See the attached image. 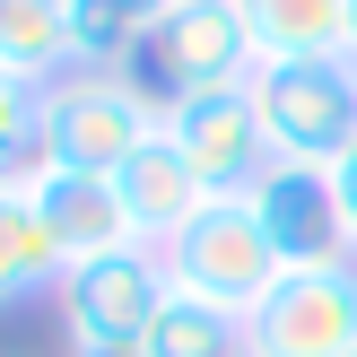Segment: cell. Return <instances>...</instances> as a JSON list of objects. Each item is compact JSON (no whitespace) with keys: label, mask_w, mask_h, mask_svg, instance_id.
Returning <instances> with one entry per match:
<instances>
[{"label":"cell","mask_w":357,"mask_h":357,"mask_svg":"<svg viewBox=\"0 0 357 357\" xmlns=\"http://www.w3.org/2000/svg\"><path fill=\"white\" fill-rule=\"evenodd\" d=\"M253 70H261V52H253V26H244L236 0H174L166 17L139 26L122 79H131L157 114H174V105H192V96L244 87Z\"/></svg>","instance_id":"6da1fadb"},{"label":"cell","mask_w":357,"mask_h":357,"mask_svg":"<svg viewBox=\"0 0 357 357\" xmlns=\"http://www.w3.org/2000/svg\"><path fill=\"white\" fill-rule=\"evenodd\" d=\"M261 114V139L288 166H340L357 149V61L349 52H323V61H261L244 79Z\"/></svg>","instance_id":"7a4b0ae2"},{"label":"cell","mask_w":357,"mask_h":357,"mask_svg":"<svg viewBox=\"0 0 357 357\" xmlns=\"http://www.w3.org/2000/svg\"><path fill=\"white\" fill-rule=\"evenodd\" d=\"M157 261H166V288L201 296V305H218V314H253L261 296L288 279L271 227H261V209L244 201V192H236V201H209Z\"/></svg>","instance_id":"3957f363"},{"label":"cell","mask_w":357,"mask_h":357,"mask_svg":"<svg viewBox=\"0 0 357 357\" xmlns=\"http://www.w3.org/2000/svg\"><path fill=\"white\" fill-rule=\"evenodd\" d=\"M35 122H44L52 166H70V174H122L139 157V139L166 131V114L122 70H70V79H52Z\"/></svg>","instance_id":"277c9868"},{"label":"cell","mask_w":357,"mask_h":357,"mask_svg":"<svg viewBox=\"0 0 357 357\" xmlns=\"http://www.w3.org/2000/svg\"><path fill=\"white\" fill-rule=\"evenodd\" d=\"M244 357H357V261L288 271L244 314Z\"/></svg>","instance_id":"5b68a950"},{"label":"cell","mask_w":357,"mask_h":357,"mask_svg":"<svg viewBox=\"0 0 357 357\" xmlns=\"http://www.w3.org/2000/svg\"><path fill=\"white\" fill-rule=\"evenodd\" d=\"M244 201L261 209V227H271V244H279L288 271H340V261H357L340 166H288V157H271V174H261Z\"/></svg>","instance_id":"8992f818"},{"label":"cell","mask_w":357,"mask_h":357,"mask_svg":"<svg viewBox=\"0 0 357 357\" xmlns=\"http://www.w3.org/2000/svg\"><path fill=\"white\" fill-rule=\"evenodd\" d=\"M166 305V261L139 244V253H114V261H87V271L61 279V340L70 357H114V349H139L149 314Z\"/></svg>","instance_id":"52a82bcc"},{"label":"cell","mask_w":357,"mask_h":357,"mask_svg":"<svg viewBox=\"0 0 357 357\" xmlns=\"http://www.w3.org/2000/svg\"><path fill=\"white\" fill-rule=\"evenodd\" d=\"M166 139L192 157V174L209 183V201H236L271 174V139H261V114L244 87H218V96H192L166 114Z\"/></svg>","instance_id":"ba28073f"},{"label":"cell","mask_w":357,"mask_h":357,"mask_svg":"<svg viewBox=\"0 0 357 357\" xmlns=\"http://www.w3.org/2000/svg\"><path fill=\"white\" fill-rule=\"evenodd\" d=\"M35 209H44V227H52L61 271L139 253V227H131V209H122V183H114V174H70V166H61L44 192H35Z\"/></svg>","instance_id":"9c48e42d"},{"label":"cell","mask_w":357,"mask_h":357,"mask_svg":"<svg viewBox=\"0 0 357 357\" xmlns=\"http://www.w3.org/2000/svg\"><path fill=\"white\" fill-rule=\"evenodd\" d=\"M114 183H122V209H131V227H139V244H149V253H166V244L209 209V183L192 174V157L174 149L166 131L139 139V157L114 174Z\"/></svg>","instance_id":"30bf717a"},{"label":"cell","mask_w":357,"mask_h":357,"mask_svg":"<svg viewBox=\"0 0 357 357\" xmlns=\"http://www.w3.org/2000/svg\"><path fill=\"white\" fill-rule=\"evenodd\" d=\"M244 26H253L261 61H323L349 52V9L357 0H236Z\"/></svg>","instance_id":"8fae6325"},{"label":"cell","mask_w":357,"mask_h":357,"mask_svg":"<svg viewBox=\"0 0 357 357\" xmlns=\"http://www.w3.org/2000/svg\"><path fill=\"white\" fill-rule=\"evenodd\" d=\"M61 253H52V227L26 192H0V314L35 305V296H61Z\"/></svg>","instance_id":"7c38bea8"},{"label":"cell","mask_w":357,"mask_h":357,"mask_svg":"<svg viewBox=\"0 0 357 357\" xmlns=\"http://www.w3.org/2000/svg\"><path fill=\"white\" fill-rule=\"evenodd\" d=\"M0 79H70V0H0Z\"/></svg>","instance_id":"4fadbf2b"},{"label":"cell","mask_w":357,"mask_h":357,"mask_svg":"<svg viewBox=\"0 0 357 357\" xmlns=\"http://www.w3.org/2000/svg\"><path fill=\"white\" fill-rule=\"evenodd\" d=\"M139 357H244V314H218L201 296L166 288V305L139 331Z\"/></svg>","instance_id":"5bb4252c"},{"label":"cell","mask_w":357,"mask_h":357,"mask_svg":"<svg viewBox=\"0 0 357 357\" xmlns=\"http://www.w3.org/2000/svg\"><path fill=\"white\" fill-rule=\"evenodd\" d=\"M139 44V17L122 0H70V70H122Z\"/></svg>","instance_id":"9a60e30c"},{"label":"cell","mask_w":357,"mask_h":357,"mask_svg":"<svg viewBox=\"0 0 357 357\" xmlns=\"http://www.w3.org/2000/svg\"><path fill=\"white\" fill-rule=\"evenodd\" d=\"M35 114H44V87H26V79H0V157H9L17 139L35 131Z\"/></svg>","instance_id":"2e32d148"},{"label":"cell","mask_w":357,"mask_h":357,"mask_svg":"<svg viewBox=\"0 0 357 357\" xmlns=\"http://www.w3.org/2000/svg\"><path fill=\"white\" fill-rule=\"evenodd\" d=\"M340 201H349V227H357V149L340 157Z\"/></svg>","instance_id":"e0dca14e"},{"label":"cell","mask_w":357,"mask_h":357,"mask_svg":"<svg viewBox=\"0 0 357 357\" xmlns=\"http://www.w3.org/2000/svg\"><path fill=\"white\" fill-rule=\"evenodd\" d=\"M122 9H131V17H139V26H149V17H166V9H174V0H122Z\"/></svg>","instance_id":"ac0fdd59"},{"label":"cell","mask_w":357,"mask_h":357,"mask_svg":"<svg viewBox=\"0 0 357 357\" xmlns=\"http://www.w3.org/2000/svg\"><path fill=\"white\" fill-rule=\"evenodd\" d=\"M349 61H357V9H349Z\"/></svg>","instance_id":"d6986e66"}]
</instances>
